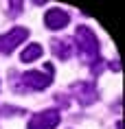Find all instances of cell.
<instances>
[{"mask_svg": "<svg viewBox=\"0 0 125 129\" xmlns=\"http://www.w3.org/2000/svg\"><path fill=\"white\" fill-rule=\"evenodd\" d=\"M75 40H77V55L81 57L83 63H94V61H101L99 59V37L94 35L90 26H77L75 31Z\"/></svg>", "mask_w": 125, "mask_h": 129, "instance_id": "6da1fadb", "label": "cell"}, {"mask_svg": "<svg viewBox=\"0 0 125 129\" xmlns=\"http://www.w3.org/2000/svg\"><path fill=\"white\" fill-rule=\"evenodd\" d=\"M53 83V66H46V72L40 70H29L20 75L13 83L15 92H42Z\"/></svg>", "mask_w": 125, "mask_h": 129, "instance_id": "7a4b0ae2", "label": "cell"}, {"mask_svg": "<svg viewBox=\"0 0 125 129\" xmlns=\"http://www.w3.org/2000/svg\"><path fill=\"white\" fill-rule=\"evenodd\" d=\"M70 94L75 96V101L83 107H88L99 99V92H97V85L92 81H75L70 85Z\"/></svg>", "mask_w": 125, "mask_h": 129, "instance_id": "3957f363", "label": "cell"}, {"mask_svg": "<svg viewBox=\"0 0 125 129\" xmlns=\"http://www.w3.org/2000/svg\"><path fill=\"white\" fill-rule=\"evenodd\" d=\"M27 37H29V28H24V26L9 28L7 33L0 35V53H2V55H11L22 42L27 40Z\"/></svg>", "mask_w": 125, "mask_h": 129, "instance_id": "277c9868", "label": "cell"}, {"mask_svg": "<svg viewBox=\"0 0 125 129\" xmlns=\"http://www.w3.org/2000/svg\"><path fill=\"white\" fill-rule=\"evenodd\" d=\"M62 114L57 109H44L40 114H33V118L29 120V129H53L59 125Z\"/></svg>", "mask_w": 125, "mask_h": 129, "instance_id": "5b68a950", "label": "cell"}, {"mask_svg": "<svg viewBox=\"0 0 125 129\" xmlns=\"http://www.w3.org/2000/svg\"><path fill=\"white\" fill-rule=\"evenodd\" d=\"M44 24H46V28H51V31H62V28H66L70 24V13L66 9L53 7V9L46 11V15H44Z\"/></svg>", "mask_w": 125, "mask_h": 129, "instance_id": "8992f818", "label": "cell"}, {"mask_svg": "<svg viewBox=\"0 0 125 129\" xmlns=\"http://www.w3.org/2000/svg\"><path fill=\"white\" fill-rule=\"evenodd\" d=\"M51 50H53V55H55L57 59H70L72 57V50H75V44H72V40H68V37H64V40H59V37H53L51 40Z\"/></svg>", "mask_w": 125, "mask_h": 129, "instance_id": "52a82bcc", "label": "cell"}, {"mask_svg": "<svg viewBox=\"0 0 125 129\" xmlns=\"http://www.w3.org/2000/svg\"><path fill=\"white\" fill-rule=\"evenodd\" d=\"M42 53H44V48H42L40 44H27V48L22 50V61H24V63H31V61L40 59Z\"/></svg>", "mask_w": 125, "mask_h": 129, "instance_id": "ba28073f", "label": "cell"}, {"mask_svg": "<svg viewBox=\"0 0 125 129\" xmlns=\"http://www.w3.org/2000/svg\"><path fill=\"white\" fill-rule=\"evenodd\" d=\"M22 2H11V15H20V11H22Z\"/></svg>", "mask_w": 125, "mask_h": 129, "instance_id": "9c48e42d", "label": "cell"}]
</instances>
